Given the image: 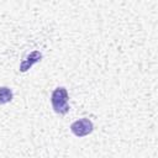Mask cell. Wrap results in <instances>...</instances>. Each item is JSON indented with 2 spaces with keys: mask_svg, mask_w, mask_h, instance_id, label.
Here are the masks:
<instances>
[{
  "mask_svg": "<svg viewBox=\"0 0 158 158\" xmlns=\"http://www.w3.org/2000/svg\"><path fill=\"white\" fill-rule=\"evenodd\" d=\"M68 91L65 88H57L54 89V91L52 93L51 96V102H52V107L57 114H67L69 111V105H68Z\"/></svg>",
  "mask_w": 158,
  "mask_h": 158,
  "instance_id": "6da1fadb",
  "label": "cell"
},
{
  "mask_svg": "<svg viewBox=\"0 0 158 158\" xmlns=\"http://www.w3.org/2000/svg\"><path fill=\"white\" fill-rule=\"evenodd\" d=\"M93 128H94V125L89 118H80L70 125V131L78 137H84L91 133Z\"/></svg>",
  "mask_w": 158,
  "mask_h": 158,
  "instance_id": "7a4b0ae2",
  "label": "cell"
},
{
  "mask_svg": "<svg viewBox=\"0 0 158 158\" xmlns=\"http://www.w3.org/2000/svg\"><path fill=\"white\" fill-rule=\"evenodd\" d=\"M41 59H42V54H41L38 51H33L31 54H28V56L26 57V59L22 60V63L20 64V70H21V72L28 70L35 63L40 62Z\"/></svg>",
  "mask_w": 158,
  "mask_h": 158,
  "instance_id": "3957f363",
  "label": "cell"
},
{
  "mask_svg": "<svg viewBox=\"0 0 158 158\" xmlns=\"http://www.w3.org/2000/svg\"><path fill=\"white\" fill-rule=\"evenodd\" d=\"M12 100V91L7 86H0V104H7Z\"/></svg>",
  "mask_w": 158,
  "mask_h": 158,
  "instance_id": "277c9868",
  "label": "cell"
}]
</instances>
